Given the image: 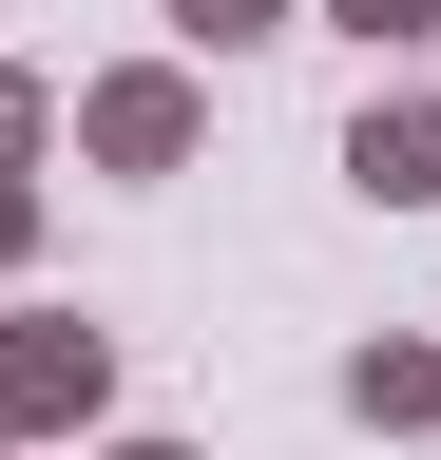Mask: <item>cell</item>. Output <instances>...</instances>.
Masks as SVG:
<instances>
[{
	"instance_id": "5b68a950",
	"label": "cell",
	"mask_w": 441,
	"mask_h": 460,
	"mask_svg": "<svg viewBox=\"0 0 441 460\" xmlns=\"http://www.w3.org/2000/svg\"><path fill=\"white\" fill-rule=\"evenodd\" d=\"M173 39H192V58H231V39H288V0H173Z\"/></svg>"
},
{
	"instance_id": "9c48e42d",
	"label": "cell",
	"mask_w": 441,
	"mask_h": 460,
	"mask_svg": "<svg viewBox=\"0 0 441 460\" xmlns=\"http://www.w3.org/2000/svg\"><path fill=\"white\" fill-rule=\"evenodd\" d=\"M96 460H192V441H96Z\"/></svg>"
},
{
	"instance_id": "6da1fadb",
	"label": "cell",
	"mask_w": 441,
	"mask_h": 460,
	"mask_svg": "<svg viewBox=\"0 0 441 460\" xmlns=\"http://www.w3.org/2000/svg\"><path fill=\"white\" fill-rule=\"evenodd\" d=\"M116 422V345L77 307H0V441H96Z\"/></svg>"
},
{
	"instance_id": "7a4b0ae2",
	"label": "cell",
	"mask_w": 441,
	"mask_h": 460,
	"mask_svg": "<svg viewBox=\"0 0 441 460\" xmlns=\"http://www.w3.org/2000/svg\"><path fill=\"white\" fill-rule=\"evenodd\" d=\"M77 154H96V172H192V154H211V77H192V58L77 77Z\"/></svg>"
},
{
	"instance_id": "8992f818",
	"label": "cell",
	"mask_w": 441,
	"mask_h": 460,
	"mask_svg": "<svg viewBox=\"0 0 441 460\" xmlns=\"http://www.w3.org/2000/svg\"><path fill=\"white\" fill-rule=\"evenodd\" d=\"M326 20H346L365 58H422V39H441V0H326Z\"/></svg>"
},
{
	"instance_id": "ba28073f",
	"label": "cell",
	"mask_w": 441,
	"mask_h": 460,
	"mask_svg": "<svg viewBox=\"0 0 441 460\" xmlns=\"http://www.w3.org/2000/svg\"><path fill=\"white\" fill-rule=\"evenodd\" d=\"M0 269H39V172H0Z\"/></svg>"
},
{
	"instance_id": "3957f363",
	"label": "cell",
	"mask_w": 441,
	"mask_h": 460,
	"mask_svg": "<svg viewBox=\"0 0 441 460\" xmlns=\"http://www.w3.org/2000/svg\"><path fill=\"white\" fill-rule=\"evenodd\" d=\"M346 192H365V211H422V192H441V96H365V115H346Z\"/></svg>"
},
{
	"instance_id": "52a82bcc",
	"label": "cell",
	"mask_w": 441,
	"mask_h": 460,
	"mask_svg": "<svg viewBox=\"0 0 441 460\" xmlns=\"http://www.w3.org/2000/svg\"><path fill=\"white\" fill-rule=\"evenodd\" d=\"M39 135H58V96H39V77H20V58H0V172H20Z\"/></svg>"
},
{
	"instance_id": "277c9868",
	"label": "cell",
	"mask_w": 441,
	"mask_h": 460,
	"mask_svg": "<svg viewBox=\"0 0 441 460\" xmlns=\"http://www.w3.org/2000/svg\"><path fill=\"white\" fill-rule=\"evenodd\" d=\"M346 422H365V441H422V422H441V345H403V326L346 345Z\"/></svg>"
}]
</instances>
